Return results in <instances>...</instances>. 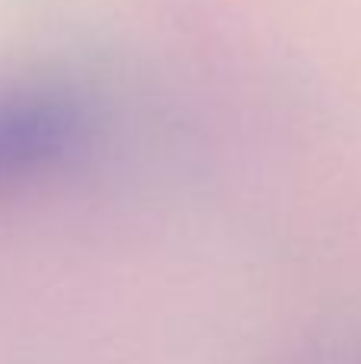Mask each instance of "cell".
<instances>
[{
    "instance_id": "cell-1",
    "label": "cell",
    "mask_w": 361,
    "mask_h": 364,
    "mask_svg": "<svg viewBox=\"0 0 361 364\" xmlns=\"http://www.w3.org/2000/svg\"><path fill=\"white\" fill-rule=\"evenodd\" d=\"M90 134L83 102L61 90L0 96V188L70 160Z\"/></svg>"
}]
</instances>
